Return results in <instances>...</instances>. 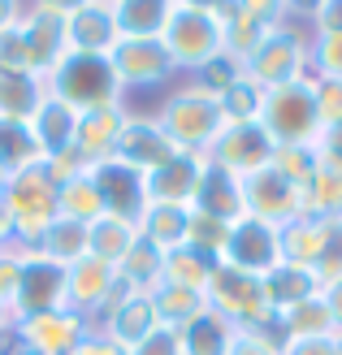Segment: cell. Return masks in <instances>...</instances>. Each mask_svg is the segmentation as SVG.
Here are the masks:
<instances>
[{
  "instance_id": "6da1fadb",
  "label": "cell",
  "mask_w": 342,
  "mask_h": 355,
  "mask_svg": "<svg viewBox=\"0 0 342 355\" xmlns=\"http://www.w3.org/2000/svg\"><path fill=\"white\" fill-rule=\"evenodd\" d=\"M165 44L169 61L178 74H195L200 65L225 52V22L217 5H195V0H169V22H165Z\"/></svg>"
},
{
  "instance_id": "7a4b0ae2",
  "label": "cell",
  "mask_w": 342,
  "mask_h": 355,
  "mask_svg": "<svg viewBox=\"0 0 342 355\" xmlns=\"http://www.w3.org/2000/svg\"><path fill=\"white\" fill-rule=\"evenodd\" d=\"M156 121H160V130L173 139V148L191 152V156H208V148L217 144V135L225 130L221 104L208 92H200L195 83L173 87L165 96V104L156 109Z\"/></svg>"
},
{
  "instance_id": "3957f363",
  "label": "cell",
  "mask_w": 342,
  "mask_h": 355,
  "mask_svg": "<svg viewBox=\"0 0 342 355\" xmlns=\"http://www.w3.org/2000/svg\"><path fill=\"white\" fill-rule=\"evenodd\" d=\"M48 92L65 100L69 109H109V104H126V92L113 74L109 57H96V52H65V61L52 69Z\"/></svg>"
},
{
  "instance_id": "277c9868",
  "label": "cell",
  "mask_w": 342,
  "mask_h": 355,
  "mask_svg": "<svg viewBox=\"0 0 342 355\" xmlns=\"http://www.w3.org/2000/svg\"><path fill=\"white\" fill-rule=\"evenodd\" d=\"M308 48H312V31H303V26H299V13H291V17H286V22L243 61V74L256 83V87H264V92L286 87V83H299V78L312 74Z\"/></svg>"
},
{
  "instance_id": "5b68a950",
  "label": "cell",
  "mask_w": 342,
  "mask_h": 355,
  "mask_svg": "<svg viewBox=\"0 0 342 355\" xmlns=\"http://www.w3.org/2000/svg\"><path fill=\"white\" fill-rule=\"evenodd\" d=\"M0 200H5L9 217H13V243L22 252H31L44 239V230L57 221V182L48 178L44 165L13 173L9 187L0 191Z\"/></svg>"
},
{
  "instance_id": "8992f818",
  "label": "cell",
  "mask_w": 342,
  "mask_h": 355,
  "mask_svg": "<svg viewBox=\"0 0 342 355\" xmlns=\"http://www.w3.org/2000/svg\"><path fill=\"white\" fill-rule=\"evenodd\" d=\"M260 126L273 135V144H299L312 148L320 135V113H316V92H312V74L299 83H286L264 92L260 104Z\"/></svg>"
},
{
  "instance_id": "52a82bcc",
  "label": "cell",
  "mask_w": 342,
  "mask_h": 355,
  "mask_svg": "<svg viewBox=\"0 0 342 355\" xmlns=\"http://www.w3.org/2000/svg\"><path fill=\"white\" fill-rule=\"evenodd\" d=\"M204 299H208V308L221 312L234 329H273L277 325V316H273V308H268V299H264V282L251 277V273L230 269V264H221V269L212 273Z\"/></svg>"
},
{
  "instance_id": "ba28073f",
  "label": "cell",
  "mask_w": 342,
  "mask_h": 355,
  "mask_svg": "<svg viewBox=\"0 0 342 355\" xmlns=\"http://www.w3.org/2000/svg\"><path fill=\"white\" fill-rule=\"evenodd\" d=\"M217 9H221V22H225V52L243 65L299 5H282V0H234V5H217Z\"/></svg>"
},
{
  "instance_id": "9c48e42d",
  "label": "cell",
  "mask_w": 342,
  "mask_h": 355,
  "mask_svg": "<svg viewBox=\"0 0 342 355\" xmlns=\"http://www.w3.org/2000/svg\"><path fill=\"white\" fill-rule=\"evenodd\" d=\"M243 195H247V217L268 221L277 230L308 212V187L282 178L273 165L260 169V173H251V178H243Z\"/></svg>"
},
{
  "instance_id": "30bf717a",
  "label": "cell",
  "mask_w": 342,
  "mask_h": 355,
  "mask_svg": "<svg viewBox=\"0 0 342 355\" xmlns=\"http://www.w3.org/2000/svg\"><path fill=\"white\" fill-rule=\"evenodd\" d=\"M109 65L121 83V92H156L169 78H178L160 40H117L109 52Z\"/></svg>"
},
{
  "instance_id": "8fae6325",
  "label": "cell",
  "mask_w": 342,
  "mask_h": 355,
  "mask_svg": "<svg viewBox=\"0 0 342 355\" xmlns=\"http://www.w3.org/2000/svg\"><path fill=\"white\" fill-rule=\"evenodd\" d=\"M221 264H230L239 273H251V277L273 273L282 264V230L268 225V221H256V217L234 221L225 252H221Z\"/></svg>"
},
{
  "instance_id": "7c38bea8",
  "label": "cell",
  "mask_w": 342,
  "mask_h": 355,
  "mask_svg": "<svg viewBox=\"0 0 342 355\" xmlns=\"http://www.w3.org/2000/svg\"><path fill=\"white\" fill-rule=\"evenodd\" d=\"M273 152H277V144L260 121H225L217 144L208 148V161L230 169V173H239V178H251V173L268 169Z\"/></svg>"
},
{
  "instance_id": "4fadbf2b",
  "label": "cell",
  "mask_w": 342,
  "mask_h": 355,
  "mask_svg": "<svg viewBox=\"0 0 342 355\" xmlns=\"http://www.w3.org/2000/svg\"><path fill=\"white\" fill-rule=\"evenodd\" d=\"M92 182L100 191V204H104V217H117V221H130L139 225L143 212H148V173L130 169L126 161L109 156V161L92 165Z\"/></svg>"
},
{
  "instance_id": "5bb4252c",
  "label": "cell",
  "mask_w": 342,
  "mask_h": 355,
  "mask_svg": "<svg viewBox=\"0 0 342 355\" xmlns=\"http://www.w3.org/2000/svg\"><path fill=\"white\" fill-rule=\"evenodd\" d=\"M65 13L69 5H52V0H35V5H22L17 13V26L26 31V44H31V57H35V74L52 78V69L65 61Z\"/></svg>"
},
{
  "instance_id": "9a60e30c",
  "label": "cell",
  "mask_w": 342,
  "mask_h": 355,
  "mask_svg": "<svg viewBox=\"0 0 342 355\" xmlns=\"http://www.w3.org/2000/svg\"><path fill=\"white\" fill-rule=\"evenodd\" d=\"M96 329H100L109 343H117L121 351H135L139 343H148L152 334L160 329V316H156L152 295H139V291H126V286H117L113 304L100 312Z\"/></svg>"
},
{
  "instance_id": "2e32d148",
  "label": "cell",
  "mask_w": 342,
  "mask_h": 355,
  "mask_svg": "<svg viewBox=\"0 0 342 355\" xmlns=\"http://www.w3.org/2000/svg\"><path fill=\"white\" fill-rule=\"evenodd\" d=\"M65 308V264L48 260L40 252H22V282H17L13 316H40Z\"/></svg>"
},
{
  "instance_id": "e0dca14e",
  "label": "cell",
  "mask_w": 342,
  "mask_h": 355,
  "mask_svg": "<svg viewBox=\"0 0 342 355\" xmlns=\"http://www.w3.org/2000/svg\"><path fill=\"white\" fill-rule=\"evenodd\" d=\"M117 269L113 264H104L96 256H83L78 264H69L65 269V308H74L78 316H87V321H100V312L113 304L117 295Z\"/></svg>"
},
{
  "instance_id": "ac0fdd59",
  "label": "cell",
  "mask_w": 342,
  "mask_h": 355,
  "mask_svg": "<svg viewBox=\"0 0 342 355\" xmlns=\"http://www.w3.org/2000/svg\"><path fill=\"white\" fill-rule=\"evenodd\" d=\"M96 325L78 316L74 308H57V312H40V316H22L17 321V334H22V347L26 351H40V355H69Z\"/></svg>"
},
{
  "instance_id": "d6986e66",
  "label": "cell",
  "mask_w": 342,
  "mask_h": 355,
  "mask_svg": "<svg viewBox=\"0 0 342 355\" xmlns=\"http://www.w3.org/2000/svg\"><path fill=\"white\" fill-rule=\"evenodd\" d=\"M117 161H126L139 173H156L160 165L178 156L173 139L160 130L156 113H126V126H121V139H117Z\"/></svg>"
},
{
  "instance_id": "ffe728a7",
  "label": "cell",
  "mask_w": 342,
  "mask_h": 355,
  "mask_svg": "<svg viewBox=\"0 0 342 355\" xmlns=\"http://www.w3.org/2000/svg\"><path fill=\"white\" fill-rule=\"evenodd\" d=\"M65 44H69V52H96V57H109L113 44H117L113 0H83V5H69V13H65Z\"/></svg>"
},
{
  "instance_id": "44dd1931",
  "label": "cell",
  "mask_w": 342,
  "mask_h": 355,
  "mask_svg": "<svg viewBox=\"0 0 342 355\" xmlns=\"http://www.w3.org/2000/svg\"><path fill=\"white\" fill-rule=\"evenodd\" d=\"M195 212H204V217H217L225 225L243 221L247 217V195H243V178L230 173L221 165L204 161V173H200V187H195V200H191Z\"/></svg>"
},
{
  "instance_id": "7402d4cb",
  "label": "cell",
  "mask_w": 342,
  "mask_h": 355,
  "mask_svg": "<svg viewBox=\"0 0 342 355\" xmlns=\"http://www.w3.org/2000/svg\"><path fill=\"white\" fill-rule=\"evenodd\" d=\"M126 126V104H109V109H87L78 113V130H74V152L87 165H100L117 152V139Z\"/></svg>"
},
{
  "instance_id": "603a6c76",
  "label": "cell",
  "mask_w": 342,
  "mask_h": 355,
  "mask_svg": "<svg viewBox=\"0 0 342 355\" xmlns=\"http://www.w3.org/2000/svg\"><path fill=\"white\" fill-rule=\"evenodd\" d=\"M208 156H191V152H178L169 156L156 173H148V200L152 204H178V208H191L195 200V187H200V173H204Z\"/></svg>"
},
{
  "instance_id": "cb8c5ba5",
  "label": "cell",
  "mask_w": 342,
  "mask_h": 355,
  "mask_svg": "<svg viewBox=\"0 0 342 355\" xmlns=\"http://www.w3.org/2000/svg\"><path fill=\"white\" fill-rule=\"evenodd\" d=\"M264 299H268V308H273V316L282 312H291L299 304H308L312 295H320L325 286H320V277L316 269H303V264H291V260H282L273 273H264Z\"/></svg>"
},
{
  "instance_id": "d4e9b609",
  "label": "cell",
  "mask_w": 342,
  "mask_h": 355,
  "mask_svg": "<svg viewBox=\"0 0 342 355\" xmlns=\"http://www.w3.org/2000/svg\"><path fill=\"white\" fill-rule=\"evenodd\" d=\"M48 96V78L31 69H0V121H31Z\"/></svg>"
},
{
  "instance_id": "484cf974",
  "label": "cell",
  "mask_w": 342,
  "mask_h": 355,
  "mask_svg": "<svg viewBox=\"0 0 342 355\" xmlns=\"http://www.w3.org/2000/svg\"><path fill=\"white\" fill-rule=\"evenodd\" d=\"M31 130H35V139H40L44 156L69 152V148H74V130H78V109H69L65 100H57V96L48 92L44 104L31 117Z\"/></svg>"
},
{
  "instance_id": "4316f807",
  "label": "cell",
  "mask_w": 342,
  "mask_h": 355,
  "mask_svg": "<svg viewBox=\"0 0 342 355\" xmlns=\"http://www.w3.org/2000/svg\"><path fill=\"white\" fill-rule=\"evenodd\" d=\"M234 338H239V329H234L221 312H195L191 321L178 329V343H182V355H230Z\"/></svg>"
},
{
  "instance_id": "83f0119b",
  "label": "cell",
  "mask_w": 342,
  "mask_h": 355,
  "mask_svg": "<svg viewBox=\"0 0 342 355\" xmlns=\"http://www.w3.org/2000/svg\"><path fill=\"white\" fill-rule=\"evenodd\" d=\"M169 22V0H113L117 40H160Z\"/></svg>"
},
{
  "instance_id": "f1b7e54d",
  "label": "cell",
  "mask_w": 342,
  "mask_h": 355,
  "mask_svg": "<svg viewBox=\"0 0 342 355\" xmlns=\"http://www.w3.org/2000/svg\"><path fill=\"white\" fill-rule=\"evenodd\" d=\"M217 269H221V256L204 252V247L182 243V247H173V252H165V282L169 286H187V291L204 295Z\"/></svg>"
},
{
  "instance_id": "f546056e",
  "label": "cell",
  "mask_w": 342,
  "mask_h": 355,
  "mask_svg": "<svg viewBox=\"0 0 342 355\" xmlns=\"http://www.w3.org/2000/svg\"><path fill=\"white\" fill-rule=\"evenodd\" d=\"M325 230H330V217H312V212H303L291 225H282V260L316 269L320 247H325Z\"/></svg>"
},
{
  "instance_id": "4dcf8cb0",
  "label": "cell",
  "mask_w": 342,
  "mask_h": 355,
  "mask_svg": "<svg viewBox=\"0 0 342 355\" xmlns=\"http://www.w3.org/2000/svg\"><path fill=\"white\" fill-rule=\"evenodd\" d=\"M187 230H191V208H178V204H148L139 221V239H148L156 252H173V247L187 243Z\"/></svg>"
},
{
  "instance_id": "1f68e13d",
  "label": "cell",
  "mask_w": 342,
  "mask_h": 355,
  "mask_svg": "<svg viewBox=\"0 0 342 355\" xmlns=\"http://www.w3.org/2000/svg\"><path fill=\"white\" fill-rule=\"evenodd\" d=\"M139 243V225L130 221H117V217H96L87 225V256H96L104 264H117L130 256V247Z\"/></svg>"
},
{
  "instance_id": "d6a6232c",
  "label": "cell",
  "mask_w": 342,
  "mask_h": 355,
  "mask_svg": "<svg viewBox=\"0 0 342 355\" xmlns=\"http://www.w3.org/2000/svg\"><path fill=\"white\" fill-rule=\"evenodd\" d=\"M117 282L126 291H139V295H152L160 282H165V252H156L148 239H139L130 247V256L117 264Z\"/></svg>"
},
{
  "instance_id": "836d02e7",
  "label": "cell",
  "mask_w": 342,
  "mask_h": 355,
  "mask_svg": "<svg viewBox=\"0 0 342 355\" xmlns=\"http://www.w3.org/2000/svg\"><path fill=\"white\" fill-rule=\"evenodd\" d=\"M35 165H44V148L35 139L31 121H0V169L13 178Z\"/></svg>"
},
{
  "instance_id": "e575fe53",
  "label": "cell",
  "mask_w": 342,
  "mask_h": 355,
  "mask_svg": "<svg viewBox=\"0 0 342 355\" xmlns=\"http://www.w3.org/2000/svg\"><path fill=\"white\" fill-rule=\"evenodd\" d=\"M277 334L282 338H325V334H338V321H334V312L325 304V291L312 295L308 304L282 312L277 316Z\"/></svg>"
},
{
  "instance_id": "d590c367",
  "label": "cell",
  "mask_w": 342,
  "mask_h": 355,
  "mask_svg": "<svg viewBox=\"0 0 342 355\" xmlns=\"http://www.w3.org/2000/svg\"><path fill=\"white\" fill-rule=\"evenodd\" d=\"M57 217H69L78 225H92L96 217H104V204H100V191L92 182V169H83L78 178L57 187Z\"/></svg>"
},
{
  "instance_id": "8d00e7d4",
  "label": "cell",
  "mask_w": 342,
  "mask_h": 355,
  "mask_svg": "<svg viewBox=\"0 0 342 355\" xmlns=\"http://www.w3.org/2000/svg\"><path fill=\"white\" fill-rule=\"evenodd\" d=\"M31 252H40V256H48V260H57V264H65V269H69V264H78L87 256V225L69 221V217H57Z\"/></svg>"
},
{
  "instance_id": "74e56055",
  "label": "cell",
  "mask_w": 342,
  "mask_h": 355,
  "mask_svg": "<svg viewBox=\"0 0 342 355\" xmlns=\"http://www.w3.org/2000/svg\"><path fill=\"white\" fill-rule=\"evenodd\" d=\"M152 304H156V316L165 329H182L195 312L208 308V299L200 291H187V286H169V282H160V286L152 291Z\"/></svg>"
},
{
  "instance_id": "f35d334b",
  "label": "cell",
  "mask_w": 342,
  "mask_h": 355,
  "mask_svg": "<svg viewBox=\"0 0 342 355\" xmlns=\"http://www.w3.org/2000/svg\"><path fill=\"white\" fill-rule=\"evenodd\" d=\"M308 212L312 217H342V169L338 165H320L308 178Z\"/></svg>"
},
{
  "instance_id": "ab89813d",
  "label": "cell",
  "mask_w": 342,
  "mask_h": 355,
  "mask_svg": "<svg viewBox=\"0 0 342 355\" xmlns=\"http://www.w3.org/2000/svg\"><path fill=\"white\" fill-rule=\"evenodd\" d=\"M225 121H260V104H264V87H256L247 74L230 87V92L217 100Z\"/></svg>"
},
{
  "instance_id": "60d3db41",
  "label": "cell",
  "mask_w": 342,
  "mask_h": 355,
  "mask_svg": "<svg viewBox=\"0 0 342 355\" xmlns=\"http://www.w3.org/2000/svg\"><path fill=\"white\" fill-rule=\"evenodd\" d=\"M239 78H243V65L234 61L230 52H221V57H212L208 65L195 69V78H191V83L200 87V92H208L212 100H221V96H225V92H230V87L239 83Z\"/></svg>"
},
{
  "instance_id": "b9f144b4",
  "label": "cell",
  "mask_w": 342,
  "mask_h": 355,
  "mask_svg": "<svg viewBox=\"0 0 342 355\" xmlns=\"http://www.w3.org/2000/svg\"><path fill=\"white\" fill-rule=\"evenodd\" d=\"M273 165L282 178H291V182H299V187H308V178L316 173V148H299V144H277V152H273Z\"/></svg>"
},
{
  "instance_id": "7bdbcfd3",
  "label": "cell",
  "mask_w": 342,
  "mask_h": 355,
  "mask_svg": "<svg viewBox=\"0 0 342 355\" xmlns=\"http://www.w3.org/2000/svg\"><path fill=\"white\" fill-rule=\"evenodd\" d=\"M308 61H312V78L342 83V35H312Z\"/></svg>"
},
{
  "instance_id": "ee69618b",
  "label": "cell",
  "mask_w": 342,
  "mask_h": 355,
  "mask_svg": "<svg viewBox=\"0 0 342 355\" xmlns=\"http://www.w3.org/2000/svg\"><path fill=\"white\" fill-rule=\"evenodd\" d=\"M225 239H230V225H225V221L204 217V212L191 208V230H187V243H191V247H204V252L221 256V252H225Z\"/></svg>"
},
{
  "instance_id": "f6af8a7d",
  "label": "cell",
  "mask_w": 342,
  "mask_h": 355,
  "mask_svg": "<svg viewBox=\"0 0 342 355\" xmlns=\"http://www.w3.org/2000/svg\"><path fill=\"white\" fill-rule=\"evenodd\" d=\"M316 277H320V286L342 282V217H330L325 247H320V260H316Z\"/></svg>"
},
{
  "instance_id": "bcb514c9",
  "label": "cell",
  "mask_w": 342,
  "mask_h": 355,
  "mask_svg": "<svg viewBox=\"0 0 342 355\" xmlns=\"http://www.w3.org/2000/svg\"><path fill=\"white\" fill-rule=\"evenodd\" d=\"M230 355H282V334L273 329H239Z\"/></svg>"
},
{
  "instance_id": "7dc6e473",
  "label": "cell",
  "mask_w": 342,
  "mask_h": 355,
  "mask_svg": "<svg viewBox=\"0 0 342 355\" xmlns=\"http://www.w3.org/2000/svg\"><path fill=\"white\" fill-rule=\"evenodd\" d=\"M17 282H22V247H9V252H0V304L9 312L17 299Z\"/></svg>"
},
{
  "instance_id": "c3c4849f",
  "label": "cell",
  "mask_w": 342,
  "mask_h": 355,
  "mask_svg": "<svg viewBox=\"0 0 342 355\" xmlns=\"http://www.w3.org/2000/svg\"><path fill=\"white\" fill-rule=\"evenodd\" d=\"M312 92H316V113H320V126H334V121H342V83L312 78Z\"/></svg>"
},
{
  "instance_id": "681fc988",
  "label": "cell",
  "mask_w": 342,
  "mask_h": 355,
  "mask_svg": "<svg viewBox=\"0 0 342 355\" xmlns=\"http://www.w3.org/2000/svg\"><path fill=\"white\" fill-rule=\"evenodd\" d=\"M308 31L312 35H342V0L308 5Z\"/></svg>"
},
{
  "instance_id": "f907efd6",
  "label": "cell",
  "mask_w": 342,
  "mask_h": 355,
  "mask_svg": "<svg viewBox=\"0 0 342 355\" xmlns=\"http://www.w3.org/2000/svg\"><path fill=\"white\" fill-rule=\"evenodd\" d=\"M282 355H342L338 334L325 338H282Z\"/></svg>"
},
{
  "instance_id": "816d5d0a",
  "label": "cell",
  "mask_w": 342,
  "mask_h": 355,
  "mask_svg": "<svg viewBox=\"0 0 342 355\" xmlns=\"http://www.w3.org/2000/svg\"><path fill=\"white\" fill-rule=\"evenodd\" d=\"M316 161L320 165H338L342 169V121H334V126H320L316 135Z\"/></svg>"
},
{
  "instance_id": "f5cc1de1",
  "label": "cell",
  "mask_w": 342,
  "mask_h": 355,
  "mask_svg": "<svg viewBox=\"0 0 342 355\" xmlns=\"http://www.w3.org/2000/svg\"><path fill=\"white\" fill-rule=\"evenodd\" d=\"M130 355H182V343H178V329H165L160 325L148 343H139Z\"/></svg>"
},
{
  "instance_id": "db71d44e",
  "label": "cell",
  "mask_w": 342,
  "mask_h": 355,
  "mask_svg": "<svg viewBox=\"0 0 342 355\" xmlns=\"http://www.w3.org/2000/svg\"><path fill=\"white\" fill-rule=\"evenodd\" d=\"M69 355H130V351H121L117 343H109V338H104L100 329H92V334H87V338H83L74 351H69Z\"/></svg>"
},
{
  "instance_id": "11a10c76",
  "label": "cell",
  "mask_w": 342,
  "mask_h": 355,
  "mask_svg": "<svg viewBox=\"0 0 342 355\" xmlns=\"http://www.w3.org/2000/svg\"><path fill=\"white\" fill-rule=\"evenodd\" d=\"M325 304H330L334 321H338V334H342V282H330L325 286Z\"/></svg>"
},
{
  "instance_id": "9f6ffc18",
  "label": "cell",
  "mask_w": 342,
  "mask_h": 355,
  "mask_svg": "<svg viewBox=\"0 0 342 355\" xmlns=\"http://www.w3.org/2000/svg\"><path fill=\"white\" fill-rule=\"evenodd\" d=\"M9 247H17L13 243V217H9L5 200H0V252H9Z\"/></svg>"
},
{
  "instance_id": "6f0895ef",
  "label": "cell",
  "mask_w": 342,
  "mask_h": 355,
  "mask_svg": "<svg viewBox=\"0 0 342 355\" xmlns=\"http://www.w3.org/2000/svg\"><path fill=\"white\" fill-rule=\"evenodd\" d=\"M17 9H22L17 0H0V31H9L17 22Z\"/></svg>"
},
{
  "instance_id": "680465c9",
  "label": "cell",
  "mask_w": 342,
  "mask_h": 355,
  "mask_svg": "<svg viewBox=\"0 0 342 355\" xmlns=\"http://www.w3.org/2000/svg\"><path fill=\"white\" fill-rule=\"evenodd\" d=\"M13 321H17V316H13V312H9V308H5V304H0V329H9V325H13Z\"/></svg>"
},
{
  "instance_id": "91938a15",
  "label": "cell",
  "mask_w": 342,
  "mask_h": 355,
  "mask_svg": "<svg viewBox=\"0 0 342 355\" xmlns=\"http://www.w3.org/2000/svg\"><path fill=\"white\" fill-rule=\"evenodd\" d=\"M17 355H40V351H26V347H22V351H17Z\"/></svg>"
},
{
  "instance_id": "94428289",
  "label": "cell",
  "mask_w": 342,
  "mask_h": 355,
  "mask_svg": "<svg viewBox=\"0 0 342 355\" xmlns=\"http://www.w3.org/2000/svg\"><path fill=\"white\" fill-rule=\"evenodd\" d=\"M338 343H342V334H338Z\"/></svg>"
}]
</instances>
